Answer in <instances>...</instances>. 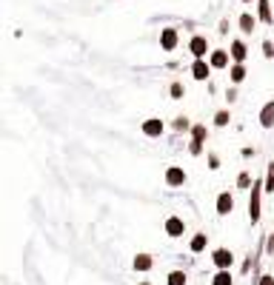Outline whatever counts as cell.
<instances>
[{"label": "cell", "instance_id": "6da1fadb", "mask_svg": "<svg viewBox=\"0 0 274 285\" xmlns=\"http://www.w3.org/2000/svg\"><path fill=\"white\" fill-rule=\"evenodd\" d=\"M212 259H214V265H217V268H229L231 262H234V254H231L229 248H217Z\"/></svg>", "mask_w": 274, "mask_h": 285}, {"label": "cell", "instance_id": "7a4b0ae2", "mask_svg": "<svg viewBox=\"0 0 274 285\" xmlns=\"http://www.w3.org/2000/svg\"><path fill=\"white\" fill-rule=\"evenodd\" d=\"M183 231H186V225H183L180 217H168L166 220V234L168 237H183Z\"/></svg>", "mask_w": 274, "mask_h": 285}, {"label": "cell", "instance_id": "3957f363", "mask_svg": "<svg viewBox=\"0 0 274 285\" xmlns=\"http://www.w3.org/2000/svg\"><path fill=\"white\" fill-rule=\"evenodd\" d=\"M248 214H251V223H257V217H260V188H251V200H248Z\"/></svg>", "mask_w": 274, "mask_h": 285}, {"label": "cell", "instance_id": "277c9868", "mask_svg": "<svg viewBox=\"0 0 274 285\" xmlns=\"http://www.w3.org/2000/svg\"><path fill=\"white\" fill-rule=\"evenodd\" d=\"M189 49H192V54H195L197 60H203V57H206V52H209V43H206V37H195Z\"/></svg>", "mask_w": 274, "mask_h": 285}, {"label": "cell", "instance_id": "5b68a950", "mask_svg": "<svg viewBox=\"0 0 274 285\" xmlns=\"http://www.w3.org/2000/svg\"><path fill=\"white\" fill-rule=\"evenodd\" d=\"M166 183L168 186H183V183H186V171L183 169H168L166 171Z\"/></svg>", "mask_w": 274, "mask_h": 285}, {"label": "cell", "instance_id": "8992f818", "mask_svg": "<svg viewBox=\"0 0 274 285\" xmlns=\"http://www.w3.org/2000/svg\"><path fill=\"white\" fill-rule=\"evenodd\" d=\"M160 43H163V49H166V52H171V49L177 46V32H174V29H166V32L160 35Z\"/></svg>", "mask_w": 274, "mask_h": 285}, {"label": "cell", "instance_id": "52a82bcc", "mask_svg": "<svg viewBox=\"0 0 274 285\" xmlns=\"http://www.w3.org/2000/svg\"><path fill=\"white\" fill-rule=\"evenodd\" d=\"M231 208H234V200H231L229 194H220V197H217V214H229Z\"/></svg>", "mask_w": 274, "mask_h": 285}, {"label": "cell", "instance_id": "ba28073f", "mask_svg": "<svg viewBox=\"0 0 274 285\" xmlns=\"http://www.w3.org/2000/svg\"><path fill=\"white\" fill-rule=\"evenodd\" d=\"M192 74H195V80H206V77H209V63L197 60L195 66H192Z\"/></svg>", "mask_w": 274, "mask_h": 285}, {"label": "cell", "instance_id": "9c48e42d", "mask_svg": "<svg viewBox=\"0 0 274 285\" xmlns=\"http://www.w3.org/2000/svg\"><path fill=\"white\" fill-rule=\"evenodd\" d=\"M143 131L149 137H157V134H163V123L160 120H149V123H143Z\"/></svg>", "mask_w": 274, "mask_h": 285}, {"label": "cell", "instance_id": "30bf717a", "mask_svg": "<svg viewBox=\"0 0 274 285\" xmlns=\"http://www.w3.org/2000/svg\"><path fill=\"white\" fill-rule=\"evenodd\" d=\"M149 268H151L149 254H137V257H134V271H149Z\"/></svg>", "mask_w": 274, "mask_h": 285}, {"label": "cell", "instance_id": "8fae6325", "mask_svg": "<svg viewBox=\"0 0 274 285\" xmlns=\"http://www.w3.org/2000/svg\"><path fill=\"white\" fill-rule=\"evenodd\" d=\"M212 66H214V69L229 66V52H214V54H212Z\"/></svg>", "mask_w": 274, "mask_h": 285}, {"label": "cell", "instance_id": "7c38bea8", "mask_svg": "<svg viewBox=\"0 0 274 285\" xmlns=\"http://www.w3.org/2000/svg\"><path fill=\"white\" fill-rule=\"evenodd\" d=\"M231 57H234V60H246V46L240 43V40L231 43Z\"/></svg>", "mask_w": 274, "mask_h": 285}, {"label": "cell", "instance_id": "4fadbf2b", "mask_svg": "<svg viewBox=\"0 0 274 285\" xmlns=\"http://www.w3.org/2000/svg\"><path fill=\"white\" fill-rule=\"evenodd\" d=\"M212 285H231V274L226 271V268H220V271H217V276L212 279Z\"/></svg>", "mask_w": 274, "mask_h": 285}, {"label": "cell", "instance_id": "5bb4252c", "mask_svg": "<svg viewBox=\"0 0 274 285\" xmlns=\"http://www.w3.org/2000/svg\"><path fill=\"white\" fill-rule=\"evenodd\" d=\"M260 120H263V125L268 128V125L274 123V103H268V106L263 108V114H260Z\"/></svg>", "mask_w": 274, "mask_h": 285}, {"label": "cell", "instance_id": "9a60e30c", "mask_svg": "<svg viewBox=\"0 0 274 285\" xmlns=\"http://www.w3.org/2000/svg\"><path fill=\"white\" fill-rule=\"evenodd\" d=\"M168 285H186V274L183 271H171L168 274Z\"/></svg>", "mask_w": 274, "mask_h": 285}, {"label": "cell", "instance_id": "2e32d148", "mask_svg": "<svg viewBox=\"0 0 274 285\" xmlns=\"http://www.w3.org/2000/svg\"><path fill=\"white\" fill-rule=\"evenodd\" d=\"M203 248H206V234H197L195 240H192V251L197 254V251H203Z\"/></svg>", "mask_w": 274, "mask_h": 285}, {"label": "cell", "instance_id": "e0dca14e", "mask_svg": "<svg viewBox=\"0 0 274 285\" xmlns=\"http://www.w3.org/2000/svg\"><path fill=\"white\" fill-rule=\"evenodd\" d=\"M240 26H243V32H251V29H254V18H251V15H243V18H240Z\"/></svg>", "mask_w": 274, "mask_h": 285}, {"label": "cell", "instance_id": "ac0fdd59", "mask_svg": "<svg viewBox=\"0 0 274 285\" xmlns=\"http://www.w3.org/2000/svg\"><path fill=\"white\" fill-rule=\"evenodd\" d=\"M243 77H246V69H243V66H234V69H231V80L240 83Z\"/></svg>", "mask_w": 274, "mask_h": 285}, {"label": "cell", "instance_id": "d6986e66", "mask_svg": "<svg viewBox=\"0 0 274 285\" xmlns=\"http://www.w3.org/2000/svg\"><path fill=\"white\" fill-rule=\"evenodd\" d=\"M265 191H274V163L268 166V177H265Z\"/></svg>", "mask_w": 274, "mask_h": 285}, {"label": "cell", "instance_id": "ffe728a7", "mask_svg": "<svg viewBox=\"0 0 274 285\" xmlns=\"http://www.w3.org/2000/svg\"><path fill=\"white\" fill-rule=\"evenodd\" d=\"M229 123V114H226V111H220V114H217V125H226Z\"/></svg>", "mask_w": 274, "mask_h": 285}, {"label": "cell", "instance_id": "44dd1931", "mask_svg": "<svg viewBox=\"0 0 274 285\" xmlns=\"http://www.w3.org/2000/svg\"><path fill=\"white\" fill-rule=\"evenodd\" d=\"M171 94H174V97H180V94H183V86H180V83H174V86H171Z\"/></svg>", "mask_w": 274, "mask_h": 285}, {"label": "cell", "instance_id": "7402d4cb", "mask_svg": "<svg viewBox=\"0 0 274 285\" xmlns=\"http://www.w3.org/2000/svg\"><path fill=\"white\" fill-rule=\"evenodd\" d=\"M260 285H274V279L271 276H260Z\"/></svg>", "mask_w": 274, "mask_h": 285}]
</instances>
